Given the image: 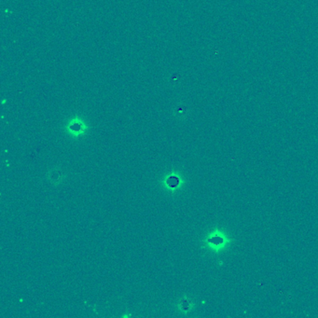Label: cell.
Listing matches in <instances>:
<instances>
[{
	"mask_svg": "<svg viewBox=\"0 0 318 318\" xmlns=\"http://www.w3.org/2000/svg\"><path fill=\"white\" fill-rule=\"evenodd\" d=\"M70 128H71V130H73V131H78L79 129H80V125L76 123V124L71 125V126H70Z\"/></svg>",
	"mask_w": 318,
	"mask_h": 318,
	"instance_id": "2",
	"label": "cell"
},
{
	"mask_svg": "<svg viewBox=\"0 0 318 318\" xmlns=\"http://www.w3.org/2000/svg\"><path fill=\"white\" fill-rule=\"evenodd\" d=\"M167 184H168L169 187L174 188V187H177V184H178V179L177 177H171L168 178V180H167Z\"/></svg>",
	"mask_w": 318,
	"mask_h": 318,
	"instance_id": "1",
	"label": "cell"
}]
</instances>
